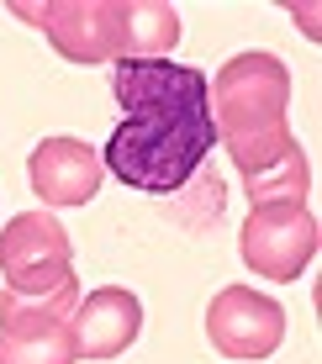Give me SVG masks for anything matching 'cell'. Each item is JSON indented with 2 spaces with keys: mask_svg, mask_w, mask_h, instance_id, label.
I'll return each instance as SVG.
<instances>
[{
  "mask_svg": "<svg viewBox=\"0 0 322 364\" xmlns=\"http://www.w3.org/2000/svg\"><path fill=\"white\" fill-rule=\"evenodd\" d=\"M80 306V280L58 285L53 296H11L0 291V333L6 338H37V333H53L64 328Z\"/></svg>",
  "mask_w": 322,
  "mask_h": 364,
  "instance_id": "cell-9",
  "label": "cell"
},
{
  "mask_svg": "<svg viewBox=\"0 0 322 364\" xmlns=\"http://www.w3.org/2000/svg\"><path fill=\"white\" fill-rule=\"evenodd\" d=\"M74 243L53 211H21L0 232V274L11 296H53L74 280Z\"/></svg>",
  "mask_w": 322,
  "mask_h": 364,
  "instance_id": "cell-4",
  "label": "cell"
},
{
  "mask_svg": "<svg viewBox=\"0 0 322 364\" xmlns=\"http://www.w3.org/2000/svg\"><path fill=\"white\" fill-rule=\"evenodd\" d=\"M212 100V122H217V143L232 154V164L243 174V191L254 196V206L269 200H306L312 169H306L301 143L286 127V106H291V69L275 53H249L227 58L217 69V90Z\"/></svg>",
  "mask_w": 322,
  "mask_h": 364,
  "instance_id": "cell-2",
  "label": "cell"
},
{
  "mask_svg": "<svg viewBox=\"0 0 322 364\" xmlns=\"http://www.w3.org/2000/svg\"><path fill=\"white\" fill-rule=\"evenodd\" d=\"M21 21H32L69 64H122V58H164L180 43V11L159 0H16Z\"/></svg>",
  "mask_w": 322,
  "mask_h": 364,
  "instance_id": "cell-3",
  "label": "cell"
},
{
  "mask_svg": "<svg viewBox=\"0 0 322 364\" xmlns=\"http://www.w3.org/2000/svg\"><path fill=\"white\" fill-rule=\"evenodd\" d=\"M138 333H143V301L122 285H101V291L80 296V306L69 317L74 359H90V364L127 354L138 343Z\"/></svg>",
  "mask_w": 322,
  "mask_h": 364,
  "instance_id": "cell-7",
  "label": "cell"
},
{
  "mask_svg": "<svg viewBox=\"0 0 322 364\" xmlns=\"http://www.w3.org/2000/svg\"><path fill=\"white\" fill-rule=\"evenodd\" d=\"M0 364H74L69 322L53 328V333H37V338H6L0 333Z\"/></svg>",
  "mask_w": 322,
  "mask_h": 364,
  "instance_id": "cell-10",
  "label": "cell"
},
{
  "mask_svg": "<svg viewBox=\"0 0 322 364\" xmlns=\"http://www.w3.org/2000/svg\"><path fill=\"white\" fill-rule=\"evenodd\" d=\"M111 95L127 117L106 137L101 164L143 196H180L217 148L212 80L169 58H122L111 69Z\"/></svg>",
  "mask_w": 322,
  "mask_h": 364,
  "instance_id": "cell-1",
  "label": "cell"
},
{
  "mask_svg": "<svg viewBox=\"0 0 322 364\" xmlns=\"http://www.w3.org/2000/svg\"><path fill=\"white\" fill-rule=\"evenodd\" d=\"M238 254L259 280H301L317 259V217L306 200H269L254 206L238 232Z\"/></svg>",
  "mask_w": 322,
  "mask_h": 364,
  "instance_id": "cell-5",
  "label": "cell"
},
{
  "mask_svg": "<svg viewBox=\"0 0 322 364\" xmlns=\"http://www.w3.org/2000/svg\"><path fill=\"white\" fill-rule=\"evenodd\" d=\"M27 174H32V196L43 200V211H53V206H85L101 191L106 164L80 137H43L27 159Z\"/></svg>",
  "mask_w": 322,
  "mask_h": 364,
  "instance_id": "cell-8",
  "label": "cell"
},
{
  "mask_svg": "<svg viewBox=\"0 0 322 364\" xmlns=\"http://www.w3.org/2000/svg\"><path fill=\"white\" fill-rule=\"evenodd\" d=\"M206 338L227 359H269L286 343V306L249 285H227L206 306Z\"/></svg>",
  "mask_w": 322,
  "mask_h": 364,
  "instance_id": "cell-6",
  "label": "cell"
}]
</instances>
